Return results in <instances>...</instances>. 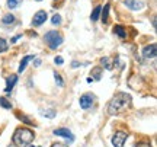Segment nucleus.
<instances>
[{
  "label": "nucleus",
  "mask_w": 157,
  "mask_h": 147,
  "mask_svg": "<svg viewBox=\"0 0 157 147\" xmlns=\"http://www.w3.org/2000/svg\"><path fill=\"white\" fill-rule=\"evenodd\" d=\"M45 21H47V12H45V10H38L34 15L32 25H34V26H41V25H42Z\"/></svg>",
  "instance_id": "nucleus-7"
},
{
  "label": "nucleus",
  "mask_w": 157,
  "mask_h": 147,
  "mask_svg": "<svg viewBox=\"0 0 157 147\" xmlns=\"http://www.w3.org/2000/svg\"><path fill=\"white\" fill-rule=\"evenodd\" d=\"M41 66V60H35V67H39Z\"/></svg>",
  "instance_id": "nucleus-30"
},
{
  "label": "nucleus",
  "mask_w": 157,
  "mask_h": 147,
  "mask_svg": "<svg viewBox=\"0 0 157 147\" xmlns=\"http://www.w3.org/2000/svg\"><path fill=\"white\" fill-rule=\"evenodd\" d=\"M41 114L44 115L45 118H50V119L56 118V115H57V112L54 111V109H42V111H41Z\"/></svg>",
  "instance_id": "nucleus-17"
},
{
  "label": "nucleus",
  "mask_w": 157,
  "mask_h": 147,
  "mask_svg": "<svg viewBox=\"0 0 157 147\" xmlns=\"http://www.w3.org/2000/svg\"><path fill=\"white\" fill-rule=\"evenodd\" d=\"M101 63H102V66L106 68V70H112V68H113L112 60H111L109 57H102V58H101Z\"/></svg>",
  "instance_id": "nucleus-14"
},
{
  "label": "nucleus",
  "mask_w": 157,
  "mask_h": 147,
  "mask_svg": "<svg viewBox=\"0 0 157 147\" xmlns=\"http://www.w3.org/2000/svg\"><path fill=\"white\" fill-rule=\"evenodd\" d=\"M135 147H151V144H150V143H146V141H141V143H138Z\"/></svg>",
  "instance_id": "nucleus-25"
},
{
  "label": "nucleus",
  "mask_w": 157,
  "mask_h": 147,
  "mask_svg": "<svg viewBox=\"0 0 157 147\" xmlns=\"http://www.w3.org/2000/svg\"><path fill=\"white\" fill-rule=\"evenodd\" d=\"M34 138H35L34 131L29 130V128H23V127L16 128L15 133H13V137H12L13 144L16 147H28Z\"/></svg>",
  "instance_id": "nucleus-2"
},
{
  "label": "nucleus",
  "mask_w": 157,
  "mask_h": 147,
  "mask_svg": "<svg viewBox=\"0 0 157 147\" xmlns=\"http://www.w3.org/2000/svg\"><path fill=\"white\" fill-rule=\"evenodd\" d=\"M29 147H35V146H29Z\"/></svg>",
  "instance_id": "nucleus-31"
},
{
  "label": "nucleus",
  "mask_w": 157,
  "mask_h": 147,
  "mask_svg": "<svg viewBox=\"0 0 157 147\" xmlns=\"http://www.w3.org/2000/svg\"><path fill=\"white\" fill-rule=\"evenodd\" d=\"M51 23H52V25H60V23H61V16H60V15H54L52 19H51Z\"/></svg>",
  "instance_id": "nucleus-24"
},
{
  "label": "nucleus",
  "mask_w": 157,
  "mask_h": 147,
  "mask_svg": "<svg viewBox=\"0 0 157 147\" xmlns=\"http://www.w3.org/2000/svg\"><path fill=\"white\" fill-rule=\"evenodd\" d=\"M101 13H102V22L106 23L108 16H109V5H105V7H103V10H101Z\"/></svg>",
  "instance_id": "nucleus-18"
},
{
  "label": "nucleus",
  "mask_w": 157,
  "mask_h": 147,
  "mask_svg": "<svg viewBox=\"0 0 157 147\" xmlns=\"http://www.w3.org/2000/svg\"><path fill=\"white\" fill-rule=\"evenodd\" d=\"M101 10H102L101 6H96L95 9H93L92 15H90V21H92V22H96V21H98V17H99V15H101Z\"/></svg>",
  "instance_id": "nucleus-15"
},
{
  "label": "nucleus",
  "mask_w": 157,
  "mask_h": 147,
  "mask_svg": "<svg viewBox=\"0 0 157 147\" xmlns=\"http://www.w3.org/2000/svg\"><path fill=\"white\" fill-rule=\"evenodd\" d=\"M129 106H131V96L128 93L121 92L111 99L109 105H108V114L109 115H119V114L125 112Z\"/></svg>",
  "instance_id": "nucleus-1"
},
{
  "label": "nucleus",
  "mask_w": 157,
  "mask_h": 147,
  "mask_svg": "<svg viewBox=\"0 0 157 147\" xmlns=\"http://www.w3.org/2000/svg\"><path fill=\"white\" fill-rule=\"evenodd\" d=\"M102 68L103 67H95V68H92V79L93 80H99L101 79V74H102Z\"/></svg>",
  "instance_id": "nucleus-16"
},
{
  "label": "nucleus",
  "mask_w": 157,
  "mask_h": 147,
  "mask_svg": "<svg viewBox=\"0 0 157 147\" xmlns=\"http://www.w3.org/2000/svg\"><path fill=\"white\" fill-rule=\"evenodd\" d=\"M54 63H56V64H63L64 60H63V57H56V58H54Z\"/></svg>",
  "instance_id": "nucleus-26"
},
{
  "label": "nucleus",
  "mask_w": 157,
  "mask_h": 147,
  "mask_svg": "<svg viewBox=\"0 0 157 147\" xmlns=\"http://www.w3.org/2000/svg\"><path fill=\"white\" fill-rule=\"evenodd\" d=\"M21 37H22V35H17V37H15V38H13V40H12V44H13V42H16V41L19 40V38H21Z\"/></svg>",
  "instance_id": "nucleus-29"
},
{
  "label": "nucleus",
  "mask_w": 157,
  "mask_h": 147,
  "mask_svg": "<svg viewBox=\"0 0 157 147\" xmlns=\"http://www.w3.org/2000/svg\"><path fill=\"white\" fill-rule=\"evenodd\" d=\"M51 147H68L67 144H64V143H54Z\"/></svg>",
  "instance_id": "nucleus-27"
},
{
  "label": "nucleus",
  "mask_w": 157,
  "mask_h": 147,
  "mask_svg": "<svg viewBox=\"0 0 157 147\" xmlns=\"http://www.w3.org/2000/svg\"><path fill=\"white\" fill-rule=\"evenodd\" d=\"M54 79H56V83L58 86H60V87H63V86H64V82H63V77L61 76H60V74L58 73H54Z\"/></svg>",
  "instance_id": "nucleus-21"
},
{
  "label": "nucleus",
  "mask_w": 157,
  "mask_h": 147,
  "mask_svg": "<svg viewBox=\"0 0 157 147\" xmlns=\"http://www.w3.org/2000/svg\"><path fill=\"white\" fill-rule=\"evenodd\" d=\"M78 103H80L82 109H90V108L93 106V103H95V96L92 93H84V95L80 96Z\"/></svg>",
  "instance_id": "nucleus-4"
},
{
  "label": "nucleus",
  "mask_w": 157,
  "mask_h": 147,
  "mask_svg": "<svg viewBox=\"0 0 157 147\" xmlns=\"http://www.w3.org/2000/svg\"><path fill=\"white\" fill-rule=\"evenodd\" d=\"M113 32L119 37V38H127V31H125V28H124L122 25H115L113 26Z\"/></svg>",
  "instance_id": "nucleus-12"
},
{
  "label": "nucleus",
  "mask_w": 157,
  "mask_h": 147,
  "mask_svg": "<svg viewBox=\"0 0 157 147\" xmlns=\"http://www.w3.org/2000/svg\"><path fill=\"white\" fill-rule=\"evenodd\" d=\"M36 2H41V0H36Z\"/></svg>",
  "instance_id": "nucleus-32"
},
{
  "label": "nucleus",
  "mask_w": 157,
  "mask_h": 147,
  "mask_svg": "<svg viewBox=\"0 0 157 147\" xmlns=\"http://www.w3.org/2000/svg\"><path fill=\"white\" fill-rule=\"evenodd\" d=\"M52 133H54V136L63 137V138H68L70 141H73L74 140V136L71 134V131L68 130V128H56Z\"/></svg>",
  "instance_id": "nucleus-8"
},
{
  "label": "nucleus",
  "mask_w": 157,
  "mask_h": 147,
  "mask_svg": "<svg viewBox=\"0 0 157 147\" xmlns=\"http://www.w3.org/2000/svg\"><path fill=\"white\" fill-rule=\"evenodd\" d=\"M15 21H16V17L13 16L12 13H7V15H5V16L2 17V23L3 25H13Z\"/></svg>",
  "instance_id": "nucleus-13"
},
{
  "label": "nucleus",
  "mask_w": 157,
  "mask_h": 147,
  "mask_svg": "<svg viewBox=\"0 0 157 147\" xmlns=\"http://www.w3.org/2000/svg\"><path fill=\"white\" fill-rule=\"evenodd\" d=\"M143 56L146 57V58H156V56H157V45L156 44H150V45L144 47V50H143Z\"/></svg>",
  "instance_id": "nucleus-9"
},
{
  "label": "nucleus",
  "mask_w": 157,
  "mask_h": 147,
  "mask_svg": "<svg viewBox=\"0 0 157 147\" xmlns=\"http://www.w3.org/2000/svg\"><path fill=\"white\" fill-rule=\"evenodd\" d=\"M127 138H128V134H127V133H124V131H117V133L112 136V144L115 147H124Z\"/></svg>",
  "instance_id": "nucleus-5"
},
{
  "label": "nucleus",
  "mask_w": 157,
  "mask_h": 147,
  "mask_svg": "<svg viewBox=\"0 0 157 147\" xmlns=\"http://www.w3.org/2000/svg\"><path fill=\"white\" fill-rule=\"evenodd\" d=\"M0 106L2 108H5V109H10L12 108V103L6 98H0Z\"/></svg>",
  "instance_id": "nucleus-19"
},
{
  "label": "nucleus",
  "mask_w": 157,
  "mask_h": 147,
  "mask_svg": "<svg viewBox=\"0 0 157 147\" xmlns=\"http://www.w3.org/2000/svg\"><path fill=\"white\" fill-rule=\"evenodd\" d=\"M19 3H21V0H7V7L9 9H15Z\"/></svg>",
  "instance_id": "nucleus-22"
},
{
  "label": "nucleus",
  "mask_w": 157,
  "mask_h": 147,
  "mask_svg": "<svg viewBox=\"0 0 157 147\" xmlns=\"http://www.w3.org/2000/svg\"><path fill=\"white\" fill-rule=\"evenodd\" d=\"M124 5L131 10H143L146 7L144 0H124Z\"/></svg>",
  "instance_id": "nucleus-6"
},
{
  "label": "nucleus",
  "mask_w": 157,
  "mask_h": 147,
  "mask_svg": "<svg viewBox=\"0 0 157 147\" xmlns=\"http://www.w3.org/2000/svg\"><path fill=\"white\" fill-rule=\"evenodd\" d=\"M17 118L21 119L22 122H25L26 125H32V121H31V119H29L26 115H23V114H22V115H21V114H17Z\"/></svg>",
  "instance_id": "nucleus-20"
},
{
  "label": "nucleus",
  "mask_w": 157,
  "mask_h": 147,
  "mask_svg": "<svg viewBox=\"0 0 157 147\" xmlns=\"http://www.w3.org/2000/svg\"><path fill=\"white\" fill-rule=\"evenodd\" d=\"M7 42H6L3 38H0V52H5V51H7Z\"/></svg>",
  "instance_id": "nucleus-23"
},
{
  "label": "nucleus",
  "mask_w": 157,
  "mask_h": 147,
  "mask_svg": "<svg viewBox=\"0 0 157 147\" xmlns=\"http://www.w3.org/2000/svg\"><path fill=\"white\" fill-rule=\"evenodd\" d=\"M16 82H17V76H16V74H10V76L6 79V89H5L6 93H10L12 89H13V86L16 85Z\"/></svg>",
  "instance_id": "nucleus-10"
},
{
  "label": "nucleus",
  "mask_w": 157,
  "mask_h": 147,
  "mask_svg": "<svg viewBox=\"0 0 157 147\" xmlns=\"http://www.w3.org/2000/svg\"><path fill=\"white\" fill-rule=\"evenodd\" d=\"M34 58H35V56H31V54H29V56H25V57H23L22 61H21V64H19V68H17V72H19V73H22L23 70L26 68L28 63L31 61V60H34Z\"/></svg>",
  "instance_id": "nucleus-11"
},
{
  "label": "nucleus",
  "mask_w": 157,
  "mask_h": 147,
  "mask_svg": "<svg viewBox=\"0 0 157 147\" xmlns=\"http://www.w3.org/2000/svg\"><path fill=\"white\" fill-rule=\"evenodd\" d=\"M78 66H80V63H77V61H73V63H71V67H73V68H77Z\"/></svg>",
  "instance_id": "nucleus-28"
},
{
  "label": "nucleus",
  "mask_w": 157,
  "mask_h": 147,
  "mask_svg": "<svg viewBox=\"0 0 157 147\" xmlns=\"http://www.w3.org/2000/svg\"><path fill=\"white\" fill-rule=\"evenodd\" d=\"M44 40L45 42L48 44L50 47V50H57L58 47L63 44V37L57 31H50V32H47L44 35Z\"/></svg>",
  "instance_id": "nucleus-3"
}]
</instances>
